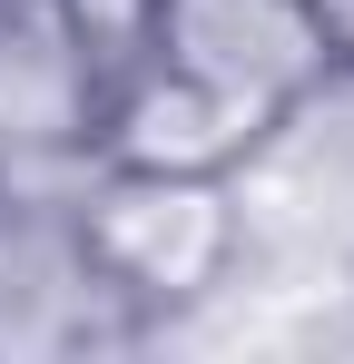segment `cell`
Instances as JSON below:
<instances>
[{"label": "cell", "mask_w": 354, "mask_h": 364, "mask_svg": "<svg viewBox=\"0 0 354 364\" xmlns=\"http://www.w3.org/2000/svg\"><path fill=\"white\" fill-rule=\"evenodd\" d=\"M138 60L187 69L217 99L256 119H305V99H325V79H345L325 30L305 20V0H148V40Z\"/></svg>", "instance_id": "2"}, {"label": "cell", "mask_w": 354, "mask_h": 364, "mask_svg": "<svg viewBox=\"0 0 354 364\" xmlns=\"http://www.w3.org/2000/svg\"><path fill=\"white\" fill-rule=\"evenodd\" d=\"M305 20L325 30V50H335V69H354V0H305Z\"/></svg>", "instance_id": "4"}, {"label": "cell", "mask_w": 354, "mask_h": 364, "mask_svg": "<svg viewBox=\"0 0 354 364\" xmlns=\"http://www.w3.org/2000/svg\"><path fill=\"white\" fill-rule=\"evenodd\" d=\"M266 138H276V119H256V109L217 99L207 79L158 69V60H128L89 119L99 168H158V178H236Z\"/></svg>", "instance_id": "3"}, {"label": "cell", "mask_w": 354, "mask_h": 364, "mask_svg": "<svg viewBox=\"0 0 354 364\" xmlns=\"http://www.w3.org/2000/svg\"><path fill=\"white\" fill-rule=\"evenodd\" d=\"M69 227L109 305H197L236 276L246 246L227 178H158V168H99Z\"/></svg>", "instance_id": "1"}]
</instances>
